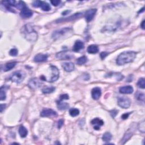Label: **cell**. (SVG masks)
Masks as SVG:
<instances>
[{
	"instance_id": "cell-1",
	"label": "cell",
	"mask_w": 145,
	"mask_h": 145,
	"mask_svg": "<svg viewBox=\"0 0 145 145\" xmlns=\"http://www.w3.org/2000/svg\"><path fill=\"white\" fill-rule=\"evenodd\" d=\"M21 32L26 40L30 42H35L38 38V33L33 29L31 24H27L21 29Z\"/></svg>"
},
{
	"instance_id": "cell-2",
	"label": "cell",
	"mask_w": 145,
	"mask_h": 145,
	"mask_svg": "<svg viewBox=\"0 0 145 145\" xmlns=\"http://www.w3.org/2000/svg\"><path fill=\"white\" fill-rule=\"evenodd\" d=\"M137 53L133 51L122 52L120 54L116 60V63L119 65H123L126 64L132 63L134 61Z\"/></svg>"
},
{
	"instance_id": "cell-3",
	"label": "cell",
	"mask_w": 145,
	"mask_h": 145,
	"mask_svg": "<svg viewBox=\"0 0 145 145\" xmlns=\"http://www.w3.org/2000/svg\"><path fill=\"white\" fill-rule=\"evenodd\" d=\"M73 32V30L70 28L66 27L64 29H62L54 31L53 34H52V38L54 40H58L63 38L64 37L66 36V35L71 34Z\"/></svg>"
},
{
	"instance_id": "cell-4",
	"label": "cell",
	"mask_w": 145,
	"mask_h": 145,
	"mask_svg": "<svg viewBox=\"0 0 145 145\" xmlns=\"http://www.w3.org/2000/svg\"><path fill=\"white\" fill-rule=\"evenodd\" d=\"M26 77V73L22 70H18L12 74L10 79L12 82L20 83L22 82Z\"/></svg>"
},
{
	"instance_id": "cell-5",
	"label": "cell",
	"mask_w": 145,
	"mask_h": 145,
	"mask_svg": "<svg viewBox=\"0 0 145 145\" xmlns=\"http://www.w3.org/2000/svg\"><path fill=\"white\" fill-rule=\"evenodd\" d=\"M136 128H137V124H135V123H133L131 127L129 128L127 131H126L125 134L124 135V137H123L121 140L122 144H125L129 140H130V138L133 136V134L134 133Z\"/></svg>"
},
{
	"instance_id": "cell-6",
	"label": "cell",
	"mask_w": 145,
	"mask_h": 145,
	"mask_svg": "<svg viewBox=\"0 0 145 145\" xmlns=\"http://www.w3.org/2000/svg\"><path fill=\"white\" fill-rule=\"evenodd\" d=\"M51 69L52 71L51 76L49 77V79L47 80L48 82H53L56 81L59 78L60 76V72L58 68L55 66L51 65Z\"/></svg>"
},
{
	"instance_id": "cell-7",
	"label": "cell",
	"mask_w": 145,
	"mask_h": 145,
	"mask_svg": "<svg viewBox=\"0 0 145 145\" xmlns=\"http://www.w3.org/2000/svg\"><path fill=\"white\" fill-rule=\"evenodd\" d=\"M32 5L35 8H40L43 10L48 11L51 10V6L47 2L42 1H35L32 2Z\"/></svg>"
},
{
	"instance_id": "cell-8",
	"label": "cell",
	"mask_w": 145,
	"mask_h": 145,
	"mask_svg": "<svg viewBox=\"0 0 145 145\" xmlns=\"http://www.w3.org/2000/svg\"><path fill=\"white\" fill-rule=\"evenodd\" d=\"M118 105L122 108H128L130 106L131 101L128 98L126 97H120L118 99Z\"/></svg>"
},
{
	"instance_id": "cell-9",
	"label": "cell",
	"mask_w": 145,
	"mask_h": 145,
	"mask_svg": "<svg viewBox=\"0 0 145 145\" xmlns=\"http://www.w3.org/2000/svg\"><path fill=\"white\" fill-rule=\"evenodd\" d=\"M42 84L43 83L42 81H40V80L38 78H35L30 80L29 83H28V85H29V86L31 88L37 89L40 87Z\"/></svg>"
},
{
	"instance_id": "cell-10",
	"label": "cell",
	"mask_w": 145,
	"mask_h": 145,
	"mask_svg": "<svg viewBox=\"0 0 145 145\" xmlns=\"http://www.w3.org/2000/svg\"><path fill=\"white\" fill-rule=\"evenodd\" d=\"M56 57L60 60H71L73 57V55L68 51H62L56 54Z\"/></svg>"
},
{
	"instance_id": "cell-11",
	"label": "cell",
	"mask_w": 145,
	"mask_h": 145,
	"mask_svg": "<svg viewBox=\"0 0 145 145\" xmlns=\"http://www.w3.org/2000/svg\"><path fill=\"white\" fill-rule=\"evenodd\" d=\"M96 11H97V10L96 9H89V10H88L87 11H86V12L85 13V15L86 21L89 22H90L91 20L93 19V18L95 17V14H96Z\"/></svg>"
},
{
	"instance_id": "cell-12",
	"label": "cell",
	"mask_w": 145,
	"mask_h": 145,
	"mask_svg": "<svg viewBox=\"0 0 145 145\" xmlns=\"http://www.w3.org/2000/svg\"><path fill=\"white\" fill-rule=\"evenodd\" d=\"M82 13H75L74 14H73V15H71L70 17H68V18H64V19H58L56 22L58 23H60V22H67V21H71V20H73L78 19V18H79L80 17H82Z\"/></svg>"
},
{
	"instance_id": "cell-13",
	"label": "cell",
	"mask_w": 145,
	"mask_h": 145,
	"mask_svg": "<svg viewBox=\"0 0 145 145\" xmlns=\"http://www.w3.org/2000/svg\"><path fill=\"white\" fill-rule=\"evenodd\" d=\"M57 115V112L52 109H44L40 113V116L42 117H51Z\"/></svg>"
},
{
	"instance_id": "cell-14",
	"label": "cell",
	"mask_w": 145,
	"mask_h": 145,
	"mask_svg": "<svg viewBox=\"0 0 145 145\" xmlns=\"http://www.w3.org/2000/svg\"><path fill=\"white\" fill-rule=\"evenodd\" d=\"M32 12L28 8L25 7L21 10L20 15L21 17H22L24 19H27L29 18L32 16Z\"/></svg>"
},
{
	"instance_id": "cell-15",
	"label": "cell",
	"mask_w": 145,
	"mask_h": 145,
	"mask_svg": "<svg viewBox=\"0 0 145 145\" xmlns=\"http://www.w3.org/2000/svg\"><path fill=\"white\" fill-rule=\"evenodd\" d=\"M101 95V89L99 87H95L91 91L92 98L94 100H98Z\"/></svg>"
},
{
	"instance_id": "cell-16",
	"label": "cell",
	"mask_w": 145,
	"mask_h": 145,
	"mask_svg": "<svg viewBox=\"0 0 145 145\" xmlns=\"http://www.w3.org/2000/svg\"><path fill=\"white\" fill-rule=\"evenodd\" d=\"M119 91L121 94H130L133 92V88L131 86H126L120 87Z\"/></svg>"
},
{
	"instance_id": "cell-17",
	"label": "cell",
	"mask_w": 145,
	"mask_h": 145,
	"mask_svg": "<svg viewBox=\"0 0 145 145\" xmlns=\"http://www.w3.org/2000/svg\"><path fill=\"white\" fill-rule=\"evenodd\" d=\"M48 59V55L44 54H38L34 57V61L36 63L45 62Z\"/></svg>"
},
{
	"instance_id": "cell-18",
	"label": "cell",
	"mask_w": 145,
	"mask_h": 145,
	"mask_svg": "<svg viewBox=\"0 0 145 145\" xmlns=\"http://www.w3.org/2000/svg\"><path fill=\"white\" fill-rule=\"evenodd\" d=\"M91 124L93 125H95L94 126V129L95 130H99L100 129V126H102L104 124V122L103 120H101V119L99 118H95L93 119L91 121Z\"/></svg>"
},
{
	"instance_id": "cell-19",
	"label": "cell",
	"mask_w": 145,
	"mask_h": 145,
	"mask_svg": "<svg viewBox=\"0 0 145 145\" xmlns=\"http://www.w3.org/2000/svg\"><path fill=\"white\" fill-rule=\"evenodd\" d=\"M84 43H83L82 41L81 40H77L75 43L74 45L73 49V50L75 52H79L81 50V49L84 48Z\"/></svg>"
},
{
	"instance_id": "cell-20",
	"label": "cell",
	"mask_w": 145,
	"mask_h": 145,
	"mask_svg": "<svg viewBox=\"0 0 145 145\" xmlns=\"http://www.w3.org/2000/svg\"><path fill=\"white\" fill-rule=\"evenodd\" d=\"M62 67L67 72H71L74 69V65L72 63H64L62 65Z\"/></svg>"
},
{
	"instance_id": "cell-21",
	"label": "cell",
	"mask_w": 145,
	"mask_h": 145,
	"mask_svg": "<svg viewBox=\"0 0 145 145\" xmlns=\"http://www.w3.org/2000/svg\"><path fill=\"white\" fill-rule=\"evenodd\" d=\"M88 53L90 54H95L99 52V47L96 45H89L87 48Z\"/></svg>"
},
{
	"instance_id": "cell-22",
	"label": "cell",
	"mask_w": 145,
	"mask_h": 145,
	"mask_svg": "<svg viewBox=\"0 0 145 145\" xmlns=\"http://www.w3.org/2000/svg\"><path fill=\"white\" fill-rule=\"evenodd\" d=\"M19 134L22 138L26 137L28 134L27 129L23 126H20L19 128Z\"/></svg>"
},
{
	"instance_id": "cell-23",
	"label": "cell",
	"mask_w": 145,
	"mask_h": 145,
	"mask_svg": "<svg viewBox=\"0 0 145 145\" xmlns=\"http://www.w3.org/2000/svg\"><path fill=\"white\" fill-rule=\"evenodd\" d=\"M17 64V62H11V63H8L5 64L4 67V70L5 72H8L9 70H10L13 68Z\"/></svg>"
},
{
	"instance_id": "cell-24",
	"label": "cell",
	"mask_w": 145,
	"mask_h": 145,
	"mask_svg": "<svg viewBox=\"0 0 145 145\" xmlns=\"http://www.w3.org/2000/svg\"><path fill=\"white\" fill-rule=\"evenodd\" d=\"M57 107L60 110H66L69 108V105L67 103H63L62 101H58Z\"/></svg>"
},
{
	"instance_id": "cell-25",
	"label": "cell",
	"mask_w": 145,
	"mask_h": 145,
	"mask_svg": "<svg viewBox=\"0 0 145 145\" xmlns=\"http://www.w3.org/2000/svg\"><path fill=\"white\" fill-rule=\"evenodd\" d=\"M112 138V134H111L109 132H106L103 134L102 140L103 141L108 142H109L111 140Z\"/></svg>"
},
{
	"instance_id": "cell-26",
	"label": "cell",
	"mask_w": 145,
	"mask_h": 145,
	"mask_svg": "<svg viewBox=\"0 0 145 145\" xmlns=\"http://www.w3.org/2000/svg\"><path fill=\"white\" fill-rule=\"evenodd\" d=\"M87 61V58L86 56H82L78 58V59L77 60V64L79 65H83L85 64Z\"/></svg>"
},
{
	"instance_id": "cell-27",
	"label": "cell",
	"mask_w": 145,
	"mask_h": 145,
	"mask_svg": "<svg viewBox=\"0 0 145 145\" xmlns=\"http://www.w3.org/2000/svg\"><path fill=\"white\" fill-rule=\"evenodd\" d=\"M5 86H2L0 90V99L1 101L4 100L6 99V91Z\"/></svg>"
},
{
	"instance_id": "cell-28",
	"label": "cell",
	"mask_w": 145,
	"mask_h": 145,
	"mask_svg": "<svg viewBox=\"0 0 145 145\" xmlns=\"http://www.w3.org/2000/svg\"><path fill=\"white\" fill-rule=\"evenodd\" d=\"M56 90V88L54 87H45L42 90V92L44 94H50Z\"/></svg>"
},
{
	"instance_id": "cell-29",
	"label": "cell",
	"mask_w": 145,
	"mask_h": 145,
	"mask_svg": "<svg viewBox=\"0 0 145 145\" xmlns=\"http://www.w3.org/2000/svg\"><path fill=\"white\" fill-rule=\"evenodd\" d=\"M135 96L138 100H141L142 101H144V94L142 93V92H137V93L135 94Z\"/></svg>"
},
{
	"instance_id": "cell-30",
	"label": "cell",
	"mask_w": 145,
	"mask_h": 145,
	"mask_svg": "<svg viewBox=\"0 0 145 145\" xmlns=\"http://www.w3.org/2000/svg\"><path fill=\"white\" fill-rule=\"evenodd\" d=\"M69 113L71 116L76 117L79 115V111L77 108H72L69 111Z\"/></svg>"
},
{
	"instance_id": "cell-31",
	"label": "cell",
	"mask_w": 145,
	"mask_h": 145,
	"mask_svg": "<svg viewBox=\"0 0 145 145\" xmlns=\"http://www.w3.org/2000/svg\"><path fill=\"white\" fill-rule=\"evenodd\" d=\"M137 85L140 88H145V79L143 78H141L138 81Z\"/></svg>"
},
{
	"instance_id": "cell-32",
	"label": "cell",
	"mask_w": 145,
	"mask_h": 145,
	"mask_svg": "<svg viewBox=\"0 0 145 145\" xmlns=\"http://www.w3.org/2000/svg\"><path fill=\"white\" fill-rule=\"evenodd\" d=\"M137 127L141 132L144 133L145 132V122L144 121L141 122L137 126Z\"/></svg>"
},
{
	"instance_id": "cell-33",
	"label": "cell",
	"mask_w": 145,
	"mask_h": 145,
	"mask_svg": "<svg viewBox=\"0 0 145 145\" xmlns=\"http://www.w3.org/2000/svg\"><path fill=\"white\" fill-rule=\"evenodd\" d=\"M15 7H16L17 9H19V10H22L23 8H24L26 6L25 3H24L23 1H18V2H17V4H16V6H15Z\"/></svg>"
},
{
	"instance_id": "cell-34",
	"label": "cell",
	"mask_w": 145,
	"mask_h": 145,
	"mask_svg": "<svg viewBox=\"0 0 145 145\" xmlns=\"http://www.w3.org/2000/svg\"><path fill=\"white\" fill-rule=\"evenodd\" d=\"M18 51L17 49L13 48L9 52V54H10V55L11 56H16L18 54Z\"/></svg>"
},
{
	"instance_id": "cell-35",
	"label": "cell",
	"mask_w": 145,
	"mask_h": 145,
	"mask_svg": "<svg viewBox=\"0 0 145 145\" xmlns=\"http://www.w3.org/2000/svg\"><path fill=\"white\" fill-rule=\"evenodd\" d=\"M69 98L68 95L67 94H64L61 95L60 97V99L58 101H63L64 100H67Z\"/></svg>"
},
{
	"instance_id": "cell-36",
	"label": "cell",
	"mask_w": 145,
	"mask_h": 145,
	"mask_svg": "<svg viewBox=\"0 0 145 145\" xmlns=\"http://www.w3.org/2000/svg\"><path fill=\"white\" fill-rule=\"evenodd\" d=\"M109 112H110V114H111V116H112V118H115V117H116V116L118 115V113L119 112V111L116 110V109H113V110Z\"/></svg>"
},
{
	"instance_id": "cell-37",
	"label": "cell",
	"mask_w": 145,
	"mask_h": 145,
	"mask_svg": "<svg viewBox=\"0 0 145 145\" xmlns=\"http://www.w3.org/2000/svg\"><path fill=\"white\" fill-rule=\"evenodd\" d=\"M51 3L54 6H57L61 3V1H58V0H54V1H51Z\"/></svg>"
},
{
	"instance_id": "cell-38",
	"label": "cell",
	"mask_w": 145,
	"mask_h": 145,
	"mask_svg": "<svg viewBox=\"0 0 145 145\" xmlns=\"http://www.w3.org/2000/svg\"><path fill=\"white\" fill-rule=\"evenodd\" d=\"M108 53H107V52H101V53H100V56L101 57V58L102 60H103L104 58H106L108 55Z\"/></svg>"
},
{
	"instance_id": "cell-39",
	"label": "cell",
	"mask_w": 145,
	"mask_h": 145,
	"mask_svg": "<svg viewBox=\"0 0 145 145\" xmlns=\"http://www.w3.org/2000/svg\"><path fill=\"white\" fill-rule=\"evenodd\" d=\"M63 125H64V120L62 119L60 120L58 122V125H57L58 128L60 129L61 127H62Z\"/></svg>"
},
{
	"instance_id": "cell-40",
	"label": "cell",
	"mask_w": 145,
	"mask_h": 145,
	"mask_svg": "<svg viewBox=\"0 0 145 145\" xmlns=\"http://www.w3.org/2000/svg\"><path fill=\"white\" fill-rule=\"evenodd\" d=\"M130 113H124V114H123V115L121 116V118H122V119L123 120H125V119H127L128 118V117L130 115Z\"/></svg>"
},
{
	"instance_id": "cell-41",
	"label": "cell",
	"mask_w": 145,
	"mask_h": 145,
	"mask_svg": "<svg viewBox=\"0 0 145 145\" xmlns=\"http://www.w3.org/2000/svg\"><path fill=\"white\" fill-rule=\"evenodd\" d=\"M6 108V105L4 104H1V106H0V111H1V112H2L5 109V108Z\"/></svg>"
},
{
	"instance_id": "cell-42",
	"label": "cell",
	"mask_w": 145,
	"mask_h": 145,
	"mask_svg": "<svg viewBox=\"0 0 145 145\" xmlns=\"http://www.w3.org/2000/svg\"><path fill=\"white\" fill-rule=\"evenodd\" d=\"M144 22H145V21L144 20H143L142 22V23L141 24V27L142 29L143 30H144L145 29V26H144Z\"/></svg>"
},
{
	"instance_id": "cell-43",
	"label": "cell",
	"mask_w": 145,
	"mask_h": 145,
	"mask_svg": "<svg viewBox=\"0 0 145 145\" xmlns=\"http://www.w3.org/2000/svg\"><path fill=\"white\" fill-rule=\"evenodd\" d=\"M144 8H143L142 9H141V10H140V11H138V13H142V12H143V11H144Z\"/></svg>"
},
{
	"instance_id": "cell-44",
	"label": "cell",
	"mask_w": 145,
	"mask_h": 145,
	"mask_svg": "<svg viewBox=\"0 0 145 145\" xmlns=\"http://www.w3.org/2000/svg\"><path fill=\"white\" fill-rule=\"evenodd\" d=\"M69 12H70V11H68V10H67L66 11H65V12H63V15H66V14H65V13H69Z\"/></svg>"
}]
</instances>
